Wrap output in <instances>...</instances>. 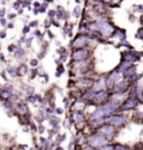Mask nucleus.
I'll return each mask as SVG.
<instances>
[{"label":"nucleus","mask_w":143,"mask_h":150,"mask_svg":"<svg viewBox=\"0 0 143 150\" xmlns=\"http://www.w3.org/2000/svg\"><path fill=\"white\" fill-rule=\"evenodd\" d=\"M84 106H85V104L83 102H75L74 105H73V109L77 110V112H81V110L84 109Z\"/></svg>","instance_id":"19"},{"label":"nucleus","mask_w":143,"mask_h":150,"mask_svg":"<svg viewBox=\"0 0 143 150\" xmlns=\"http://www.w3.org/2000/svg\"><path fill=\"white\" fill-rule=\"evenodd\" d=\"M104 120L106 123H110L112 127H121L126 123V118L123 115H111L104 118Z\"/></svg>","instance_id":"4"},{"label":"nucleus","mask_w":143,"mask_h":150,"mask_svg":"<svg viewBox=\"0 0 143 150\" xmlns=\"http://www.w3.org/2000/svg\"><path fill=\"white\" fill-rule=\"evenodd\" d=\"M140 95H141V98H142V101H143V88L140 90Z\"/></svg>","instance_id":"31"},{"label":"nucleus","mask_w":143,"mask_h":150,"mask_svg":"<svg viewBox=\"0 0 143 150\" xmlns=\"http://www.w3.org/2000/svg\"><path fill=\"white\" fill-rule=\"evenodd\" d=\"M118 106V101H108V102H105L103 105L101 106V111L103 112L104 115H112V113H114L116 111Z\"/></svg>","instance_id":"3"},{"label":"nucleus","mask_w":143,"mask_h":150,"mask_svg":"<svg viewBox=\"0 0 143 150\" xmlns=\"http://www.w3.org/2000/svg\"><path fill=\"white\" fill-rule=\"evenodd\" d=\"M108 95L110 94L107 92H99V93H95V96L93 99V102L96 104H100V103H105V101L108 99Z\"/></svg>","instance_id":"11"},{"label":"nucleus","mask_w":143,"mask_h":150,"mask_svg":"<svg viewBox=\"0 0 143 150\" xmlns=\"http://www.w3.org/2000/svg\"><path fill=\"white\" fill-rule=\"evenodd\" d=\"M137 11H140V13H143V6H137Z\"/></svg>","instance_id":"27"},{"label":"nucleus","mask_w":143,"mask_h":150,"mask_svg":"<svg viewBox=\"0 0 143 150\" xmlns=\"http://www.w3.org/2000/svg\"><path fill=\"white\" fill-rule=\"evenodd\" d=\"M137 38H142V39H143V28H140V29L137 30Z\"/></svg>","instance_id":"23"},{"label":"nucleus","mask_w":143,"mask_h":150,"mask_svg":"<svg viewBox=\"0 0 143 150\" xmlns=\"http://www.w3.org/2000/svg\"><path fill=\"white\" fill-rule=\"evenodd\" d=\"M135 72H137L135 66H131V67H129V69H125L124 72H123V75H124V77H126V79H130L133 75H135Z\"/></svg>","instance_id":"17"},{"label":"nucleus","mask_w":143,"mask_h":150,"mask_svg":"<svg viewBox=\"0 0 143 150\" xmlns=\"http://www.w3.org/2000/svg\"><path fill=\"white\" fill-rule=\"evenodd\" d=\"M113 37H116L118 39H124L125 38V35H126V31L124 29H121V28H116L115 31H114V34H112Z\"/></svg>","instance_id":"16"},{"label":"nucleus","mask_w":143,"mask_h":150,"mask_svg":"<svg viewBox=\"0 0 143 150\" xmlns=\"http://www.w3.org/2000/svg\"><path fill=\"white\" fill-rule=\"evenodd\" d=\"M113 149L114 150H129V148L124 146V144H116L114 147H113Z\"/></svg>","instance_id":"20"},{"label":"nucleus","mask_w":143,"mask_h":150,"mask_svg":"<svg viewBox=\"0 0 143 150\" xmlns=\"http://www.w3.org/2000/svg\"><path fill=\"white\" fill-rule=\"evenodd\" d=\"M130 88V82L129 81H121L114 86V91L118 94L124 93L125 91H128Z\"/></svg>","instance_id":"8"},{"label":"nucleus","mask_w":143,"mask_h":150,"mask_svg":"<svg viewBox=\"0 0 143 150\" xmlns=\"http://www.w3.org/2000/svg\"><path fill=\"white\" fill-rule=\"evenodd\" d=\"M120 46H126L128 48H132V46H131L129 43H128V40H122V43H120Z\"/></svg>","instance_id":"22"},{"label":"nucleus","mask_w":143,"mask_h":150,"mask_svg":"<svg viewBox=\"0 0 143 150\" xmlns=\"http://www.w3.org/2000/svg\"><path fill=\"white\" fill-rule=\"evenodd\" d=\"M64 72H65V69H64V66H63V65H59V66H58V73H57V76H59V75L62 74V73H64Z\"/></svg>","instance_id":"24"},{"label":"nucleus","mask_w":143,"mask_h":150,"mask_svg":"<svg viewBox=\"0 0 143 150\" xmlns=\"http://www.w3.org/2000/svg\"><path fill=\"white\" fill-rule=\"evenodd\" d=\"M57 150H63L62 148H57Z\"/></svg>","instance_id":"36"},{"label":"nucleus","mask_w":143,"mask_h":150,"mask_svg":"<svg viewBox=\"0 0 143 150\" xmlns=\"http://www.w3.org/2000/svg\"><path fill=\"white\" fill-rule=\"evenodd\" d=\"M131 66H132V63H130V62H122L118 66V69H115V72H118V73H123L125 69H128L129 67H131Z\"/></svg>","instance_id":"14"},{"label":"nucleus","mask_w":143,"mask_h":150,"mask_svg":"<svg viewBox=\"0 0 143 150\" xmlns=\"http://www.w3.org/2000/svg\"><path fill=\"white\" fill-rule=\"evenodd\" d=\"M87 144L91 147H94V148H101V147H103L107 144V139L99 134V133H96V134H92L87 139Z\"/></svg>","instance_id":"2"},{"label":"nucleus","mask_w":143,"mask_h":150,"mask_svg":"<svg viewBox=\"0 0 143 150\" xmlns=\"http://www.w3.org/2000/svg\"><path fill=\"white\" fill-rule=\"evenodd\" d=\"M75 144H76V139H72V141H70V144H69V146H68V149L69 150H73Z\"/></svg>","instance_id":"25"},{"label":"nucleus","mask_w":143,"mask_h":150,"mask_svg":"<svg viewBox=\"0 0 143 150\" xmlns=\"http://www.w3.org/2000/svg\"><path fill=\"white\" fill-rule=\"evenodd\" d=\"M94 81L93 80H89V79H83L81 81L77 83V86L82 88H93Z\"/></svg>","instance_id":"13"},{"label":"nucleus","mask_w":143,"mask_h":150,"mask_svg":"<svg viewBox=\"0 0 143 150\" xmlns=\"http://www.w3.org/2000/svg\"><path fill=\"white\" fill-rule=\"evenodd\" d=\"M85 150H94V149H92V148H86Z\"/></svg>","instance_id":"35"},{"label":"nucleus","mask_w":143,"mask_h":150,"mask_svg":"<svg viewBox=\"0 0 143 150\" xmlns=\"http://www.w3.org/2000/svg\"><path fill=\"white\" fill-rule=\"evenodd\" d=\"M88 28L93 29V31H100L103 35H111L113 33V25L106 20H99L96 23H92L88 25Z\"/></svg>","instance_id":"1"},{"label":"nucleus","mask_w":143,"mask_h":150,"mask_svg":"<svg viewBox=\"0 0 143 150\" xmlns=\"http://www.w3.org/2000/svg\"><path fill=\"white\" fill-rule=\"evenodd\" d=\"M72 15H73V17H78V16L81 15V7L80 6L75 7L74 10H73V13H72Z\"/></svg>","instance_id":"21"},{"label":"nucleus","mask_w":143,"mask_h":150,"mask_svg":"<svg viewBox=\"0 0 143 150\" xmlns=\"http://www.w3.org/2000/svg\"><path fill=\"white\" fill-rule=\"evenodd\" d=\"M87 44V38L83 35H80L77 38H75V40L73 42V44H70V46H73L75 48L82 50V47H84Z\"/></svg>","instance_id":"9"},{"label":"nucleus","mask_w":143,"mask_h":150,"mask_svg":"<svg viewBox=\"0 0 143 150\" xmlns=\"http://www.w3.org/2000/svg\"><path fill=\"white\" fill-rule=\"evenodd\" d=\"M97 133L101 134V136H103V137H105L106 139H111L115 136V128L112 127V125H103V127H101L97 129Z\"/></svg>","instance_id":"5"},{"label":"nucleus","mask_w":143,"mask_h":150,"mask_svg":"<svg viewBox=\"0 0 143 150\" xmlns=\"http://www.w3.org/2000/svg\"><path fill=\"white\" fill-rule=\"evenodd\" d=\"M140 20H141V23H142V25H143V15L141 16V18H140Z\"/></svg>","instance_id":"33"},{"label":"nucleus","mask_w":143,"mask_h":150,"mask_svg":"<svg viewBox=\"0 0 143 150\" xmlns=\"http://www.w3.org/2000/svg\"><path fill=\"white\" fill-rule=\"evenodd\" d=\"M31 26H37V21H32V23H31Z\"/></svg>","instance_id":"32"},{"label":"nucleus","mask_w":143,"mask_h":150,"mask_svg":"<svg viewBox=\"0 0 143 150\" xmlns=\"http://www.w3.org/2000/svg\"><path fill=\"white\" fill-rule=\"evenodd\" d=\"M72 119H73V122H74L77 127H80V125H82L85 122V117L83 115V113L77 112V111L72 114Z\"/></svg>","instance_id":"12"},{"label":"nucleus","mask_w":143,"mask_h":150,"mask_svg":"<svg viewBox=\"0 0 143 150\" xmlns=\"http://www.w3.org/2000/svg\"><path fill=\"white\" fill-rule=\"evenodd\" d=\"M88 52L86 50H77L72 54V57L75 62H85L88 57Z\"/></svg>","instance_id":"7"},{"label":"nucleus","mask_w":143,"mask_h":150,"mask_svg":"<svg viewBox=\"0 0 143 150\" xmlns=\"http://www.w3.org/2000/svg\"><path fill=\"white\" fill-rule=\"evenodd\" d=\"M118 81V72H115V71H113L111 72L108 76L105 79V86L106 88H113L115 85H116V82Z\"/></svg>","instance_id":"6"},{"label":"nucleus","mask_w":143,"mask_h":150,"mask_svg":"<svg viewBox=\"0 0 143 150\" xmlns=\"http://www.w3.org/2000/svg\"><path fill=\"white\" fill-rule=\"evenodd\" d=\"M133 121L137 123H142L143 122V112H137L133 115Z\"/></svg>","instance_id":"18"},{"label":"nucleus","mask_w":143,"mask_h":150,"mask_svg":"<svg viewBox=\"0 0 143 150\" xmlns=\"http://www.w3.org/2000/svg\"><path fill=\"white\" fill-rule=\"evenodd\" d=\"M104 123H105V120H104V118H100V119L92 120V122H91V127L99 129V128H101V127H103V125H104Z\"/></svg>","instance_id":"15"},{"label":"nucleus","mask_w":143,"mask_h":150,"mask_svg":"<svg viewBox=\"0 0 143 150\" xmlns=\"http://www.w3.org/2000/svg\"><path fill=\"white\" fill-rule=\"evenodd\" d=\"M55 15H56V11H53V10L49 11V17H54Z\"/></svg>","instance_id":"28"},{"label":"nucleus","mask_w":143,"mask_h":150,"mask_svg":"<svg viewBox=\"0 0 143 150\" xmlns=\"http://www.w3.org/2000/svg\"><path fill=\"white\" fill-rule=\"evenodd\" d=\"M140 136H142V137H143V129L141 130V132H140Z\"/></svg>","instance_id":"34"},{"label":"nucleus","mask_w":143,"mask_h":150,"mask_svg":"<svg viewBox=\"0 0 143 150\" xmlns=\"http://www.w3.org/2000/svg\"><path fill=\"white\" fill-rule=\"evenodd\" d=\"M30 64L32 65V66H35V65H37V61H35V59H34V61H31L30 62Z\"/></svg>","instance_id":"29"},{"label":"nucleus","mask_w":143,"mask_h":150,"mask_svg":"<svg viewBox=\"0 0 143 150\" xmlns=\"http://www.w3.org/2000/svg\"><path fill=\"white\" fill-rule=\"evenodd\" d=\"M99 150H114V149H113L112 146H103V147L99 148Z\"/></svg>","instance_id":"26"},{"label":"nucleus","mask_w":143,"mask_h":150,"mask_svg":"<svg viewBox=\"0 0 143 150\" xmlns=\"http://www.w3.org/2000/svg\"><path fill=\"white\" fill-rule=\"evenodd\" d=\"M56 111H57V114H62V112H63L62 109H57Z\"/></svg>","instance_id":"30"},{"label":"nucleus","mask_w":143,"mask_h":150,"mask_svg":"<svg viewBox=\"0 0 143 150\" xmlns=\"http://www.w3.org/2000/svg\"><path fill=\"white\" fill-rule=\"evenodd\" d=\"M139 104V101L133 100V99H126V100L121 104V110H131L134 109Z\"/></svg>","instance_id":"10"}]
</instances>
